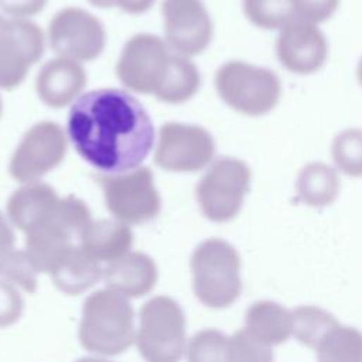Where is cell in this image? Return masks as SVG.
I'll use <instances>...</instances> for the list:
<instances>
[{"label": "cell", "instance_id": "cell-1", "mask_svg": "<svg viewBox=\"0 0 362 362\" xmlns=\"http://www.w3.org/2000/svg\"><path fill=\"white\" fill-rule=\"evenodd\" d=\"M66 136L79 157L102 174L140 167L154 147V124L130 92L99 88L82 93L71 106Z\"/></svg>", "mask_w": 362, "mask_h": 362}, {"label": "cell", "instance_id": "cell-2", "mask_svg": "<svg viewBox=\"0 0 362 362\" xmlns=\"http://www.w3.org/2000/svg\"><path fill=\"white\" fill-rule=\"evenodd\" d=\"M78 338L85 351L100 356L126 352L136 341L129 298L107 287L90 293L82 304Z\"/></svg>", "mask_w": 362, "mask_h": 362}, {"label": "cell", "instance_id": "cell-3", "mask_svg": "<svg viewBox=\"0 0 362 362\" xmlns=\"http://www.w3.org/2000/svg\"><path fill=\"white\" fill-rule=\"evenodd\" d=\"M192 290L201 304L221 310L242 294V259L238 249L222 238L199 242L189 260Z\"/></svg>", "mask_w": 362, "mask_h": 362}, {"label": "cell", "instance_id": "cell-4", "mask_svg": "<svg viewBox=\"0 0 362 362\" xmlns=\"http://www.w3.org/2000/svg\"><path fill=\"white\" fill-rule=\"evenodd\" d=\"M214 86L221 100L247 117L272 113L283 98V82L272 68L243 59H229L215 72Z\"/></svg>", "mask_w": 362, "mask_h": 362}, {"label": "cell", "instance_id": "cell-5", "mask_svg": "<svg viewBox=\"0 0 362 362\" xmlns=\"http://www.w3.org/2000/svg\"><path fill=\"white\" fill-rule=\"evenodd\" d=\"M252 181L253 173L245 160L235 156L215 158L195 188L202 215L215 223L235 219L246 202Z\"/></svg>", "mask_w": 362, "mask_h": 362}, {"label": "cell", "instance_id": "cell-6", "mask_svg": "<svg viewBox=\"0 0 362 362\" xmlns=\"http://www.w3.org/2000/svg\"><path fill=\"white\" fill-rule=\"evenodd\" d=\"M136 345L146 362H180L187 349V320L168 296H154L140 308Z\"/></svg>", "mask_w": 362, "mask_h": 362}, {"label": "cell", "instance_id": "cell-7", "mask_svg": "<svg viewBox=\"0 0 362 362\" xmlns=\"http://www.w3.org/2000/svg\"><path fill=\"white\" fill-rule=\"evenodd\" d=\"M107 211L115 219L127 225L153 221L161 211V197L154 182L153 171L140 165L117 174H98Z\"/></svg>", "mask_w": 362, "mask_h": 362}, {"label": "cell", "instance_id": "cell-8", "mask_svg": "<svg viewBox=\"0 0 362 362\" xmlns=\"http://www.w3.org/2000/svg\"><path fill=\"white\" fill-rule=\"evenodd\" d=\"M174 52L158 35L140 33L129 38L116 64V76L127 89L156 96L170 71Z\"/></svg>", "mask_w": 362, "mask_h": 362}, {"label": "cell", "instance_id": "cell-9", "mask_svg": "<svg viewBox=\"0 0 362 362\" xmlns=\"http://www.w3.org/2000/svg\"><path fill=\"white\" fill-rule=\"evenodd\" d=\"M215 137L199 124L167 122L158 130L154 163L165 171H201L215 160Z\"/></svg>", "mask_w": 362, "mask_h": 362}, {"label": "cell", "instance_id": "cell-10", "mask_svg": "<svg viewBox=\"0 0 362 362\" xmlns=\"http://www.w3.org/2000/svg\"><path fill=\"white\" fill-rule=\"evenodd\" d=\"M68 136L64 129L51 120L33 124L21 137L10 163L8 173L18 184L41 181L65 158Z\"/></svg>", "mask_w": 362, "mask_h": 362}, {"label": "cell", "instance_id": "cell-11", "mask_svg": "<svg viewBox=\"0 0 362 362\" xmlns=\"http://www.w3.org/2000/svg\"><path fill=\"white\" fill-rule=\"evenodd\" d=\"M44 54V33L28 18L0 13V89L13 90Z\"/></svg>", "mask_w": 362, "mask_h": 362}, {"label": "cell", "instance_id": "cell-12", "mask_svg": "<svg viewBox=\"0 0 362 362\" xmlns=\"http://www.w3.org/2000/svg\"><path fill=\"white\" fill-rule=\"evenodd\" d=\"M48 40L58 57L82 64L96 59L103 52L106 31L92 13L81 7H65L49 21Z\"/></svg>", "mask_w": 362, "mask_h": 362}, {"label": "cell", "instance_id": "cell-13", "mask_svg": "<svg viewBox=\"0 0 362 362\" xmlns=\"http://www.w3.org/2000/svg\"><path fill=\"white\" fill-rule=\"evenodd\" d=\"M274 54L287 72L310 76L328 62L329 41L321 25L294 18L277 31Z\"/></svg>", "mask_w": 362, "mask_h": 362}, {"label": "cell", "instance_id": "cell-14", "mask_svg": "<svg viewBox=\"0 0 362 362\" xmlns=\"http://www.w3.org/2000/svg\"><path fill=\"white\" fill-rule=\"evenodd\" d=\"M161 13L165 42L173 52L191 58L211 45L214 23L202 0H164Z\"/></svg>", "mask_w": 362, "mask_h": 362}, {"label": "cell", "instance_id": "cell-15", "mask_svg": "<svg viewBox=\"0 0 362 362\" xmlns=\"http://www.w3.org/2000/svg\"><path fill=\"white\" fill-rule=\"evenodd\" d=\"M86 81V71L81 62L57 57L40 68L35 76V92L44 105L61 109L82 95Z\"/></svg>", "mask_w": 362, "mask_h": 362}, {"label": "cell", "instance_id": "cell-16", "mask_svg": "<svg viewBox=\"0 0 362 362\" xmlns=\"http://www.w3.org/2000/svg\"><path fill=\"white\" fill-rule=\"evenodd\" d=\"M59 199L61 197L47 182L21 184L7 201V218L14 228L28 233L54 218Z\"/></svg>", "mask_w": 362, "mask_h": 362}, {"label": "cell", "instance_id": "cell-17", "mask_svg": "<svg viewBox=\"0 0 362 362\" xmlns=\"http://www.w3.org/2000/svg\"><path fill=\"white\" fill-rule=\"evenodd\" d=\"M157 279L158 270L156 262L143 252H129L107 263L103 269L106 287L126 298L147 296L154 288Z\"/></svg>", "mask_w": 362, "mask_h": 362}, {"label": "cell", "instance_id": "cell-18", "mask_svg": "<svg viewBox=\"0 0 362 362\" xmlns=\"http://www.w3.org/2000/svg\"><path fill=\"white\" fill-rule=\"evenodd\" d=\"M342 175L331 164L321 160L305 163L294 180L297 199L308 208L331 206L341 195Z\"/></svg>", "mask_w": 362, "mask_h": 362}, {"label": "cell", "instance_id": "cell-19", "mask_svg": "<svg viewBox=\"0 0 362 362\" xmlns=\"http://www.w3.org/2000/svg\"><path fill=\"white\" fill-rule=\"evenodd\" d=\"M78 245L98 262H113L130 252L133 232L117 219H96L82 230Z\"/></svg>", "mask_w": 362, "mask_h": 362}, {"label": "cell", "instance_id": "cell-20", "mask_svg": "<svg viewBox=\"0 0 362 362\" xmlns=\"http://www.w3.org/2000/svg\"><path fill=\"white\" fill-rule=\"evenodd\" d=\"M49 276L61 293L79 296L103 279V267L75 243L57 262Z\"/></svg>", "mask_w": 362, "mask_h": 362}, {"label": "cell", "instance_id": "cell-21", "mask_svg": "<svg viewBox=\"0 0 362 362\" xmlns=\"http://www.w3.org/2000/svg\"><path fill=\"white\" fill-rule=\"evenodd\" d=\"M243 328L272 348L281 345L293 337L291 310L274 300H257L246 308Z\"/></svg>", "mask_w": 362, "mask_h": 362}, {"label": "cell", "instance_id": "cell-22", "mask_svg": "<svg viewBox=\"0 0 362 362\" xmlns=\"http://www.w3.org/2000/svg\"><path fill=\"white\" fill-rule=\"evenodd\" d=\"M201 86V74L191 58L173 55L167 78L157 92L156 98L164 103H184L194 98Z\"/></svg>", "mask_w": 362, "mask_h": 362}, {"label": "cell", "instance_id": "cell-23", "mask_svg": "<svg viewBox=\"0 0 362 362\" xmlns=\"http://www.w3.org/2000/svg\"><path fill=\"white\" fill-rule=\"evenodd\" d=\"M317 362H362V331L338 324L314 348Z\"/></svg>", "mask_w": 362, "mask_h": 362}, {"label": "cell", "instance_id": "cell-24", "mask_svg": "<svg viewBox=\"0 0 362 362\" xmlns=\"http://www.w3.org/2000/svg\"><path fill=\"white\" fill-rule=\"evenodd\" d=\"M331 164L342 177L362 178V127L348 126L338 130L329 144Z\"/></svg>", "mask_w": 362, "mask_h": 362}, {"label": "cell", "instance_id": "cell-25", "mask_svg": "<svg viewBox=\"0 0 362 362\" xmlns=\"http://www.w3.org/2000/svg\"><path fill=\"white\" fill-rule=\"evenodd\" d=\"M293 317V337L301 345L314 351L320 339L335 325L339 324L337 317L328 310L314 305L303 304L291 310Z\"/></svg>", "mask_w": 362, "mask_h": 362}, {"label": "cell", "instance_id": "cell-26", "mask_svg": "<svg viewBox=\"0 0 362 362\" xmlns=\"http://www.w3.org/2000/svg\"><path fill=\"white\" fill-rule=\"evenodd\" d=\"M246 20L259 30L279 31L296 18L294 0H242Z\"/></svg>", "mask_w": 362, "mask_h": 362}, {"label": "cell", "instance_id": "cell-27", "mask_svg": "<svg viewBox=\"0 0 362 362\" xmlns=\"http://www.w3.org/2000/svg\"><path fill=\"white\" fill-rule=\"evenodd\" d=\"M187 362H229V337L216 328L192 335L185 349Z\"/></svg>", "mask_w": 362, "mask_h": 362}, {"label": "cell", "instance_id": "cell-28", "mask_svg": "<svg viewBox=\"0 0 362 362\" xmlns=\"http://www.w3.org/2000/svg\"><path fill=\"white\" fill-rule=\"evenodd\" d=\"M37 274L34 263L25 250H11L0 260V279L20 287L28 294L37 291Z\"/></svg>", "mask_w": 362, "mask_h": 362}, {"label": "cell", "instance_id": "cell-29", "mask_svg": "<svg viewBox=\"0 0 362 362\" xmlns=\"http://www.w3.org/2000/svg\"><path fill=\"white\" fill-rule=\"evenodd\" d=\"M229 362H274V351L242 327L229 337Z\"/></svg>", "mask_w": 362, "mask_h": 362}, {"label": "cell", "instance_id": "cell-30", "mask_svg": "<svg viewBox=\"0 0 362 362\" xmlns=\"http://www.w3.org/2000/svg\"><path fill=\"white\" fill-rule=\"evenodd\" d=\"M296 18L324 24L331 20L341 7V0H294Z\"/></svg>", "mask_w": 362, "mask_h": 362}, {"label": "cell", "instance_id": "cell-31", "mask_svg": "<svg viewBox=\"0 0 362 362\" xmlns=\"http://www.w3.org/2000/svg\"><path fill=\"white\" fill-rule=\"evenodd\" d=\"M24 313V300L17 290L8 281L0 279V328L14 325Z\"/></svg>", "mask_w": 362, "mask_h": 362}, {"label": "cell", "instance_id": "cell-32", "mask_svg": "<svg viewBox=\"0 0 362 362\" xmlns=\"http://www.w3.org/2000/svg\"><path fill=\"white\" fill-rule=\"evenodd\" d=\"M48 0H0V10L13 18H30L44 10Z\"/></svg>", "mask_w": 362, "mask_h": 362}, {"label": "cell", "instance_id": "cell-33", "mask_svg": "<svg viewBox=\"0 0 362 362\" xmlns=\"http://www.w3.org/2000/svg\"><path fill=\"white\" fill-rule=\"evenodd\" d=\"M14 242H16L14 232H13L10 223L7 222L6 216L0 211V260L7 253L14 250Z\"/></svg>", "mask_w": 362, "mask_h": 362}, {"label": "cell", "instance_id": "cell-34", "mask_svg": "<svg viewBox=\"0 0 362 362\" xmlns=\"http://www.w3.org/2000/svg\"><path fill=\"white\" fill-rule=\"evenodd\" d=\"M156 0H115V7L123 10L127 14H141L150 10Z\"/></svg>", "mask_w": 362, "mask_h": 362}, {"label": "cell", "instance_id": "cell-35", "mask_svg": "<svg viewBox=\"0 0 362 362\" xmlns=\"http://www.w3.org/2000/svg\"><path fill=\"white\" fill-rule=\"evenodd\" d=\"M92 6L98 8H112L115 7V0H88Z\"/></svg>", "mask_w": 362, "mask_h": 362}, {"label": "cell", "instance_id": "cell-36", "mask_svg": "<svg viewBox=\"0 0 362 362\" xmlns=\"http://www.w3.org/2000/svg\"><path fill=\"white\" fill-rule=\"evenodd\" d=\"M355 78H356L358 85L362 88V55H361V58L358 59L356 66H355Z\"/></svg>", "mask_w": 362, "mask_h": 362}, {"label": "cell", "instance_id": "cell-37", "mask_svg": "<svg viewBox=\"0 0 362 362\" xmlns=\"http://www.w3.org/2000/svg\"><path fill=\"white\" fill-rule=\"evenodd\" d=\"M75 362H113L105 358H96V356H85V358H79Z\"/></svg>", "mask_w": 362, "mask_h": 362}, {"label": "cell", "instance_id": "cell-38", "mask_svg": "<svg viewBox=\"0 0 362 362\" xmlns=\"http://www.w3.org/2000/svg\"><path fill=\"white\" fill-rule=\"evenodd\" d=\"M3 115V102H1V98H0V117Z\"/></svg>", "mask_w": 362, "mask_h": 362}]
</instances>
